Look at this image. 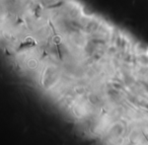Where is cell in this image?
Returning a JSON list of instances; mask_svg holds the SVG:
<instances>
[{
    "instance_id": "6da1fadb",
    "label": "cell",
    "mask_w": 148,
    "mask_h": 145,
    "mask_svg": "<svg viewBox=\"0 0 148 145\" xmlns=\"http://www.w3.org/2000/svg\"><path fill=\"white\" fill-rule=\"evenodd\" d=\"M49 100L109 145H148V47L95 12L62 35Z\"/></svg>"
}]
</instances>
